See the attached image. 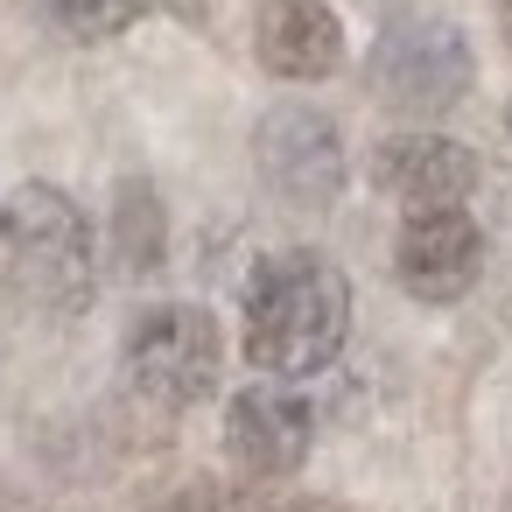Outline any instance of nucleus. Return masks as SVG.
Listing matches in <instances>:
<instances>
[{
    "instance_id": "nucleus-11",
    "label": "nucleus",
    "mask_w": 512,
    "mask_h": 512,
    "mask_svg": "<svg viewBox=\"0 0 512 512\" xmlns=\"http://www.w3.org/2000/svg\"><path fill=\"white\" fill-rule=\"evenodd\" d=\"M505 127H512V106H505Z\"/></svg>"
},
{
    "instance_id": "nucleus-7",
    "label": "nucleus",
    "mask_w": 512,
    "mask_h": 512,
    "mask_svg": "<svg viewBox=\"0 0 512 512\" xmlns=\"http://www.w3.org/2000/svg\"><path fill=\"white\" fill-rule=\"evenodd\" d=\"M260 169L281 197L295 204H330L344 190V141L323 113L309 106H281L260 120Z\"/></svg>"
},
{
    "instance_id": "nucleus-1",
    "label": "nucleus",
    "mask_w": 512,
    "mask_h": 512,
    "mask_svg": "<svg viewBox=\"0 0 512 512\" xmlns=\"http://www.w3.org/2000/svg\"><path fill=\"white\" fill-rule=\"evenodd\" d=\"M344 330H351V281L323 253L288 246L246 274V358L267 379L323 372L344 351Z\"/></svg>"
},
{
    "instance_id": "nucleus-6",
    "label": "nucleus",
    "mask_w": 512,
    "mask_h": 512,
    "mask_svg": "<svg viewBox=\"0 0 512 512\" xmlns=\"http://www.w3.org/2000/svg\"><path fill=\"white\" fill-rule=\"evenodd\" d=\"M309 442H316V414H309L302 393H288V386H246V393H232V407H225V449H232L239 470L288 477V470H302Z\"/></svg>"
},
{
    "instance_id": "nucleus-5",
    "label": "nucleus",
    "mask_w": 512,
    "mask_h": 512,
    "mask_svg": "<svg viewBox=\"0 0 512 512\" xmlns=\"http://www.w3.org/2000/svg\"><path fill=\"white\" fill-rule=\"evenodd\" d=\"M393 274L414 302H463L484 274V232L463 204H442V211H414L400 225V246H393Z\"/></svg>"
},
{
    "instance_id": "nucleus-9",
    "label": "nucleus",
    "mask_w": 512,
    "mask_h": 512,
    "mask_svg": "<svg viewBox=\"0 0 512 512\" xmlns=\"http://www.w3.org/2000/svg\"><path fill=\"white\" fill-rule=\"evenodd\" d=\"M253 50L274 78H330L344 64V22L323 8V0H267L253 22Z\"/></svg>"
},
{
    "instance_id": "nucleus-8",
    "label": "nucleus",
    "mask_w": 512,
    "mask_h": 512,
    "mask_svg": "<svg viewBox=\"0 0 512 512\" xmlns=\"http://www.w3.org/2000/svg\"><path fill=\"white\" fill-rule=\"evenodd\" d=\"M477 155L463 141H442V134H393L379 141L372 155V183L386 197H400L407 211H442V204H463L477 190Z\"/></svg>"
},
{
    "instance_id": "nucleus-10",
    "label": "nucleus",
    "mask_w": 512,
    "mask_h": 512,
    "mask_svg": "<svg viewBox=\"0 0 512 512\" xmlns=\"http://www.w3.org/2000/svg\"><path fill=\"white\" fill-rule=\"evenodd\" d=\"M50 15H57L71 36L99 43V36H120V29L141 15V0H50Z\"/></svg>"
},
{
    "instance_id": "nucleus-3",
    "label": "nucleus",
    "mask_w": 512,
    "mask_h": 512,
    "mask_svg": "<svg viewBox=\"0 0 512 512\" xmlns=\"http://www.w3.org/2000/svg\"><path fill=\"white\" fill-rule=\"evenodd\" d=\"M218 365H225V337H218V316L197 309V302H162L127 330V379L155 407L211 400Z\"/></svg>"
},
{
    "instance_id": "nucleus-2",
    "label": "nucleus",
    "mask_w": 512,
    "mask_h": 512,
    "mask_svg": "<svg viewBox=\"0 0 512 512\" xmlns=\"http://www.w3.org/2000/svg\"><path fill=\"white\" fill-rule=\"evenodd\" d=\"M0 246H8L22 288L50 309L92 302V225L57 183H22L0 204Z\"/></svg>"
},
{
    "instance_id": "nucleus-4",
    "label": "nucleus",
    "mask_w": 512,
    "mask_h": 512,
    "mask_svg": "<svg viewBox=\"0 0 512 512\" xmlns=\"http://www.w3.org/2000/svg\"><path fill=\"white\" fill-rule=\"evenodd\" d=\"M372 85H379V99L400 106V113H442V106H456L463 85H470V50H463V36L442 29V22H407V29H393V36L379 43Z\"/></svg>"
}]
</instances>
